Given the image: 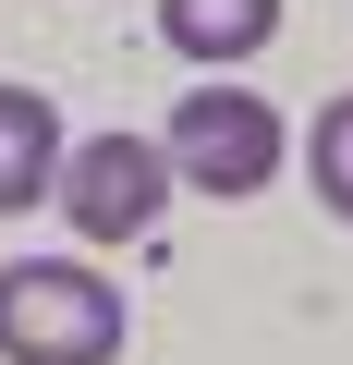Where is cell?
Masks as SVG:
<instances>
[{
	"label": "cell",
	"mask_w": 353,
	"mask_h": 365,
	"mask_svg": "<svg viewBox=\"0 0 353 365\" xmlns=\"http://www.w3.org/2000/svg\"><path fill=\"white\" fill-rule=\"evenodd\" d=\"M122 280L73 268V256H25L0 268V365H110L122 353Z\"/></svg>",
	"instance_id": "6da1fadb"
},
{
	"label": "cell",
	"mask_w": 353,
	"mask_h": 365,
	"mask_svg": "<svg viewBox=\"0 0 353 365\" xmlns=\"http://www.w3.org/2000/svg\"><path fill=\"white\" fill-rule=\"evenodd\" d=\"M280 146L292 134L256 86H183V110H170V182H195V195H268Z\"/></svg>",
	"instance_id": "7a4b0ae2"
},
{
	"label": "cell",
	"mask_w": 353,
	"mask_h": 365,
	"mask_svg": "<svg viewBox=\"0 0 353 365\" xmlns=\"http://www.w3.org/2000/svg\"><path fill=\"white\" fill-rule=\"evenodd\" d=\"M61 220L86 232V244H134V232H158V207H170V146H146V134H86V146H61Z\"/></svg>",
	"instance_id": "3957f363"
},
{
	"label": "cell",
	"mask_w": 353,
	"mask_h": 365,
	"mask_svg": "<svg viewBox=\"0 0 353 365\" xmlns=\"http://www.w3.org/2000/svg\"><path fill=\"white\" fill-rule=\"evenodd\" d=\"M61 98L49 86H0V220H13V207H37L49 195V182H61Z\"/></svg>",
	"instance_id": "277c9868"
},
{
	"label": "cell",
	"mask_w": 353,
	"mask_h": 365,
	"mask_svg": "<svg viewBox=\"0 0 353 365\" xmlns=\"http://www.w3.org/2000/svg\"><path fill=\"white\" fill-rule=\"evenodd\" d=\"M158 37L195 73H232V61H256L280 37V0H158Z\"/></svg>",
	"instance_id": "5b68a950"
},
{
	"label": "cell",
	"mask_w": 353,
	"mask_h": 365,
	"mask_svg": "<svg viewBox=\"0 0 353 365\" xmlns=\"http://www.w3.org/2000/svg\"><path fill=\"white\" fill-rule=\"evenodd\" d=\"M305 170H317V207H329V220H353V98H329V110H317Z\"/></svg>",
	"instance_id": "8992f818"
}]
</instances>
